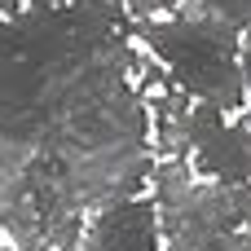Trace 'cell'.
Returning a JSON list of instances; mask_svg holds the SVG:
<instances>
[{
	"mask_svg": "<svg viewBox=\"0 0 251 251\" xmlns=\"http://www.w3.org/2000/svg\"><path fill=\"white\" fill-rule=\"evenodd\" d=\"M119 0L0 18V229L53 251L66 216L137 199L154 176L150 110Z\"/></svg>",
	"mask_w": 251,
	"mask_h": 251,
	"instance_id": "6da1fadb",
	"label": "cell"
},
{
	"mask_svg": "<svg viewBox=\"0 0 251 251\" xmlns=\"http://www.w3.org/2000/svg\"><path fill=\"white\" fill-rule=\"evenodd\" d=\"M168 66H172V79L194 97V101H212L221 110H234L243 106V93H247V75H243V62H238V26L203 13V18H168V22H137L132 26Z\"/></svg>",
	"mask_w": 251,
	"mask_h": 251,
	"instance_id": "7a4b0ae2",
	"label": "cell"
},
{
	"mask_svg": "<svg viewBox=\"0 0 251 251\" xmlns=\"http://www.w3.org/2000/svg\"><path fill=\"white\" fill-rule=\"evenodd\" d=\"M190 141H194V163L203 176L243 185L251 181V115L238 124H225V110L212 101H194L190 110Z\"/></svg>",
	"mask_w": 251,
	"mask_h": 251,
	"instance_id": "3957f363",
	"label": "cell"
},
{
	"mask_svg": "<svg viewBox=\"0 0 251 251\" xmlns=\"http://www.w3.org/2000/svg\"><path fill=\"white\" fill-rule=\"evenodd\" d=\"M159 203L150 199H119L101 207L97 221H88L101 251H159Z\"/></svg>",
	"mask_w": 251,
	"mask_h": 251,
	"instance_id": "277c9868",
	"label": "cell"
},
{
	"mask_svg": "<svg viewBox=\"0 0 251 251\" xmlns=\"http://www.w3.org/2000/svg\"><path fill=\"white\" fill-rule=\"evenodd\" d=\"M185 0H128V13L137 18V22H146V18H154V13H163V9H181Z\"/></svg>",
	"mask_w": 251,
	"mask_h": 251,
	"instance_id": "5b68a950",
	"label": "cell"
},
{
	"mask_svg": "<svg viewBox=\"0 0 251 251\" xmlns=\"http://www.w3.org/2000/svg\"><path fill=\"white\" fill-rule=\"evenodd\" d=\"M243 75H247V84H251V26H247V35H243Z\"/></svg>",
	"mask_w": 251,
	"mask_h": 251,
	"instance_id": "8992f818",
	"label": "cell"
},
{
	"mask_svg": "<svg viewBox=\"0 0 251 251\" xmlns=\"http://www.w3.org/2000/svg\"><path fill=\"white\" fill-rule=\"evenodd\" d=\"M18 4L22 0H0V18H18Z\"/></svg>",
	"mask_w": 251,
	"mask_h": 251,
	"instance_id": "52a82bcc",
	"label": "cell"
},
{
	"mask_svg": "<svg viewBox=\"0 0 251 251\" xmlns=\"http://www.w3.org/2000/svg\"><path fill=\"white\" fill-rule=\"evenodd\" d=\"M247 238H251V212H247Z\"/></svg>",
	"mask_w": 251,
	"mask_h": 251,
	"instance_id": "ba28073f",
	"label": "cell"
},
{
	"mask_svg": "<svg viewBox=\"0 0 251 251\" xmlns=\"http://www.w3.org/2000/svg\"><path fill=\"white\" fill-rule=\"evenodd\" d=\"M0 251H18V247H0Z\"/></svg>",
	"mask_w": 251,
	"mask_h": 251,
	"instance_id": "9c48e42d",
	"label": "cell"
}]
</instances>
